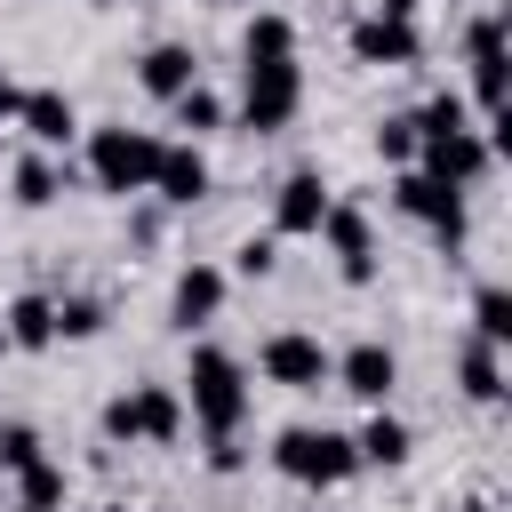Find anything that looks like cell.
Instances as JSON below:
<instances>
[{"label":"cell","mask_w":512,"mask_h":512,"mask_svg":"<svg viewBox=\"0 0 512 512\" xmlns=\"http://www.w3.org/2000/svg\"><path fill=\"white\" fill-rule=\"evenodd\" d=\"M176 392H184V416H192L208 440H232V432L248 424V368H240L224 344H192Z\"/></svg>","instance_id":"obj_1"},{"label":"cell","mask_w":512,"mask_h":512,"mask_svg":"<svg viewBox=\"0 0 512 512\" xmlns=\"http://www.w3.org/2000/svg\"><path fill=\"white\" fill-rule=\"evenodd\" d=\"M272 464H280L296 488H344V480L360 472L352 432H336V424H288V432L272 440Z\"/></svg>","instance_id":"obj_2"},{"label":"cell","mask_w":512,"mask_h":512,"mask_svg":"<svg viewBox=\"0 0 512 512\" xmlns=\"http://www.w3.org/2000/svg\"><path fill=\"white\" fill-rule=\"evenodd\" d=\"M104 440H120V448H168V440H184V392L176 384H136L120 400H104Z\"/></svg>","instance_id":"obj_3"},{"label":"cell","mask_w":512,"mask_h":512,"mask_svg":"<svg viewBox=\"0 0 512 512\" xmlns=\"http://www.w3.org/2000/svg\"><path fill=\"white\" fill-rule=\"evenodd\" d=\"M152 168H160V136H144V128H96L88 136V184L96 192L136 200V192H152Z\"/></svg>","instance_id":"obj_4"},{"label":"cell","mask_w":512,"mask_h":512,"mask_svg":"<svg viewBox=\"0 0 512 512\" xmlns=\"http://www.w3.org/2000/svg\"><path fill=\"white\" fill-rule=\"evenodd\" d=\"M304 104V64L272 56V64H240V128L248 136H280Z\"/></svg>","instance_id":"obj_5"},{"label":"cell","mask_w":512,"mask_h":512,"mask_svg":"<svg viewBox=\"0 0 512 512\" xmlns=\"http://www.w3.org/2000/svg\"><path fill=\"white\" fill-rule=\"evenodd\" d=\"M256 368H264V384H280V392H320V384L336 376V352H328L312 328H272L264 352H256Z\"/></svg>","instance_id":"obj_6"},{"label":"cell","mask_w":512,"mask_h":512,"mask_svg":"<svg viewBox=\"0 0 512 512\" xmlns=\"http://www.w3.org/2000/svg\"><path fill=\"white\" fill-rule=\"evenodd\" d=\"M488 160H496L488 128H440V136L416 144V168H424L432 184H448V192H472V184L488 176Z\"/></svg>","instance_id":"obj_7"},{"label":"cell","mask_w":512,"mask_h":512,"mask_svg":"<svg viewBox=\"0 0 512 512\" xmlns=\"http://www.w3.org/2000/svg\"><path fill=\"white\" fill-rule=\"evenodd\" d=\"M392 208H400V216H416V224H424L432 240H448V248L464 240V192L432 184L424 168H400V176H392Z\"/></svg>","instance_id":"obj_8"},{"label":"cell","mask_w":512,"mask_h":512,"mask_svg":"<svg viewBox=\"0 0 512 512\" xmlns=\"http://www.w3.org/2000/svg\"><path fill=\"white\" fill-rule=\"evenodd\" d=\"M312 240H328L336 280H344V288H368V280H376V232H368V216H360L352 200H328V216H320V232H312Z\"/></svg>","instance_id":"obj_9"},{"label":"cell","mask_w":512,"mask_h":512,"mask_svg":"<svg viewBox=\"0 0 512 512\" xmlns=\"http://www.w3.org/2000/svg\"><path fill=\"white\" fill-rule=\"evenodd\" d=\"M328 176L320 168H296V176H280V192H272V240H312L320 232V216H328Z\"/></svg>","instance_id":"obj_10"},{"label":"cell","mask_w":512,"mask_h":512,"mask_svg":"<svg viewBox=\"0 0 512 512\" xmlns=\"http://www.w3.org/2000/svg\"><path fill=\"white\" fill-rule=\"evenodd\" d=\"M416 56H424V40H416V24H408V16H376V8H368V16L352 24V64H376V72H408Z\"/></svg>","instance_id":"obj_11"},{"label":"cell","mask_w":512,"mask_h":512,"mask_svg":"<svg viewBox=\"0 0 512 512\" xmlns=\"http://www.w3.org/2000/svg\"><path fill=\"white\" fill-rule=\"evenodd\" d=\"M464 64H472L480 128H488V120H496V96H504V24H496V16H472V24H464Z\"/></svg>","instance_id":"obj_12"},{"label":"cell","mask_w":512,"mask_h":512,"mask_svg":"<svg viewBox=\"0 0 512 512\" xmlns=\"http://www.w3.org/2000/svg\"><path fill=\"white\" fill-rule=\"evenodd\" d=\"M224 296H232L224 264H184V272H176V288H168V320L192 336V328H208V320L224 312Z\"/></svg>","instance_id":"obj_13"},{"label":"cell","mask_w":512,"mask_h":512,"mask_svg":"<svg viewBox=\"0 0 512 512\" xmlns=\"http://www.w3.org/2000/svg\"><path fill=\"white\" fill-rule=\"evenodd\" d=\"M328 384H344L352 400H368V408H384L392 400V384H400V360H392V344H352V352H336V376Z\"/></svg>","instance_id":"obj_14"},{"label":"cell","mask_w":512,"mask_h":512,"mask_svg":"<svg viewBox=\"0 0 512 512\" xmlns=\"http://www.w3.org/2000/svg\"><path fill=\"white\" fill-rule=\"evenodd\" d=\"M16 128H24L40 152H64V144L80 136V112H72V96H64V88H24V104H16Z\"/></svg>","instance_id":"obj_15"},{"label":"cell","mask_w":512,"mask_h":512,"mask_svg":"<svg viewBox=\"0 0 512 512\" xmlns=\"http://www.w3.org/2000/svg\"><path fill=\"white\" fill-rule=\"evenodd\" d=\"M192 80H200V56H192L184 40H152V48L136 56V88H144V96H160V104H176Z\"/></svg>","instance_id":"obj_16"},{"label":"cell","mask_w":512,"mask_h":512,"mask_svg":"<svg viewBox=\"0 0 512 512\" xmlns=\"http://www.w3.org/2000/svg\"><path fill=\"white\" fill-rule=\"evenodd\" d=\"M152 192H160L168 208H192V200H208V152H200V144H160Z\"/></svg>","instance_id":"obj_17"},{"label":"cell","mask_w":512,"mask_h":512,"mask_svg":"<svg viewBox=\"0 0 512 512\" xmlns=\"http://www.w3.org/2000/svg\"><path fill=\"white\" fill-rule=\"evenodd\" d=\"M352 456H360V464H384V472H400V464L416 456V432H408L400 416H384V408H376V416L352 432Z\"/></svg>","instance_id":"obj_18"},{"label":"cell","mask_w":512,"mask_h":512,"mask_svg":"<svg viewBox=\"0 0 512 512\" xmlns=\"http://www.w3.org/2000/svg\"><path fill=\"white\" fill-rule=\"evenodd\" d=\"M456 392H464V400H480V408H496V400H504V352L472 336V344L456 352Z\"/></svg>","instance_id":"obj_19"},{"label":"cell","mask_w":512,"mask_h":512,"mask_svg":"<svg viewBox=\"0 0 512 512\" xmlns=\"http://www.w3.org/2000/svg\"><path fill=\"white\" fill-rule=\"evenodd\" d=\"M0 328H8L16 352H48V344H56V296H16V304L0 312Z\"/></svg>","instance_id":"obj_20"},{"label":"cell","mask_w":512,"mask_h":512,"mask_svg":"<svg viewBox=\"0 0 512 512\" xmlns=\"http://www.w3.org/2000/svg\"><path fill=\"white\" fill-rule=\"evenodd\" d=\"M240 56H248V64H272V56H296V24H288L280 8H256V16H248V32H240Z\"/></svg>","instance_id":"obj_21"},{"label":"cell","mask_w":512,"mask_h":512,"mask_svg":"<svg viewBox=\"0 0 512 512\" xmlns=\"http://www.w3.org/2000/svg\"><path fill=\"white\" fill-rule=\"evenodd\" d=\"M168 112H176V128H184V144H200V136H216V128L232 120V104H224L216 88H200V80H192V88H184V96H176Z\"/></svg>","instance_id":"obj_22"},{"label":"cell","mask_w":512,"mask_h":512,"mask_svg":"<svg viewBox=\"0 0 512 512\" xmlns=\"http://www.w3.org/2000/svg\"><path fill=\"white\" fill-rule=\"evenodd\" d=\"M56 192H64V168H56L48 152H24V160H16V208H48Z\"/></svg>","instance_id":"obj_23"},{"label":"cell","mask_w":512,"mask_h":512,"mask_svg":"<svg viewBox=\"0 0 512 512\" xmlns=\"http://www.w3.org/2000/svg\"><path fill=\"white\" fill-rule=\"evenodd\" d=\"M472 336H480V344H496V352L512 344V296H504L496 280H488V288L472 296Z\"/></svg>","instance_id":"obj_24"},{"label":"cell","mask_w":512,"mask_h":512,"mask_svg":"<svg viewBox=\"0 0 512 512\" xmlns=\"http://www.w3.org/2000/svg\"><path fill=\"white\" fill-rule=\"evenodd\" d=\"M416 112H392V120H376V160H392V168H416Z\"/></svg>","instance_id":"obj_25"},{"label":"cell","mask_w":512,"mask_h":512,"mask_svg":"<svg viewBox=\"0 0 512 512\" xmlns=\"http://www.w3.org/2000/svg\"><path fill=\"white\" fill-rule=\"evenodd\" d=\"M16 488H24V504H32V512H56V504H64V464H48V456H40V464H24V472H16Z\"/></svg>","instance_id":"obj_26"},{"label":"cell","mask_w":512,"mask_h":512,"mask_svg":"<svg viewBox=\"0 0 512 512\" xmlns=\"http://www.w3.org/2000/svg\"><path fill=\"white\" fill-rule=\"evenodd\" d=\"M96 328H104L96 296H56V336H96Z\"/></svg>","instance_id":"obj_27"},{"label":"cell","mask_w":512,"mask_h":512,"mask_svg":"<svg viewBox=\"0 0 512 512\" xmlns=\"http://www.w3.org/2000/svg\"><path fill=\"white\" fill-rule=\"evenodd\" d=\"M272 264H280V240H272V232H256V240L232 248V272H248V280H264Z\"/></svg>","instance_id":"obj_28"},{"label":"cell","mask_w":512,"mask_h":512,"mask_svg":"<svg viewBox=\"0 0 512 512\" xmlns=\"http://www.w3.org/2000/svg\"><path fill=\"white\" fill-rule=\"evenodd\" d=\"M0 464H8V472L40 464V432H32V424H0Z\"/></svg>","instance_id":"obj_29"},{"label":"cell","mask_w":512,"mask_h":512,"mask_svg":"<svg viewBox=\"0 0 512 512\" xmlns=\"http://www.w3.org/2000/svg\"><path fill=\"white\" fill-rule=\"evenodd\" d=\"M208 472H240V432L232 440H208Z\"/></svg>","instance_id":"obj_30"},{"label":"cell","mask_w":512,"mask_h":512,"mask_svg":"<svg viewBox=\"0 0 512 512\" xmlns=\"http://www.w3.org/2000/svg\"><path fill=\"white\" fill-rule=\"evenodd\" d=\"M16 104H24V88H16L8 72H0V128H16Z\"/></svg>","instance_id":"obj_31"},{"label":"cell","mask_w":512,"mask_h":512,"mask_svg":"<svg viewBox=\"0 0 512 512\" xmlns=\"http://www.w3.org/2000/svg\"><path fill=\"white\" fill-rule=\"evenodd\" d=\"M416 8L424 0H376V16H408V24H416Z\"/></svg>","instance_id":"obj_32"},{"label":"cell","mask_w":512,"mask_h":512,"mask_svg":"<svg viewBox=\"0 0 512 512\" xmlns=\"http://www.w3.org/2000/svg\"><path fill=\"white\" fill-rule=\"evenodd\" d=\"M8 352H16V344H8V328H0V360H8Z\"/></svg>","instance_id":"obj_33"},{"label":"cell","mask_w":512,"mask_h":512,"mask_svg":"<svg viewBox=\"0 0 512 512\" xmlns=\"http://www.w3.org/2000/svg\"><path fill=\"white\" fill-rule=\"evenodd\" d=\"M120 8H144V0H120Z\"/></svg>","instance_id":"obj_34"},{"label":"cell","mask_w":512,"mask_h":512,"mask_svg":"<svg viewBox=\"0 0 512 512\" xmlns=\"http://www.w3.org/2000/svg\"><path fill=\"white\" fill-rule=\"evenodd\" d=\"M16 512H32V504H16Z\"/></svg>","instance_id":"obj_35"}]
</instances>
